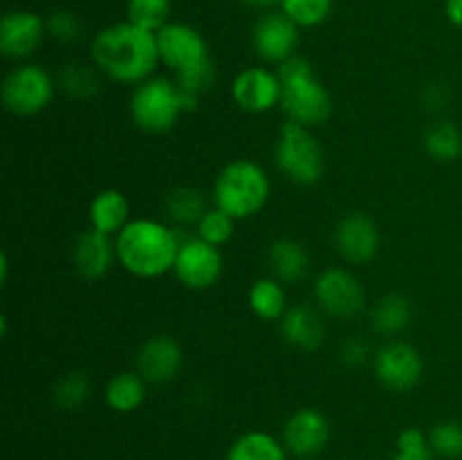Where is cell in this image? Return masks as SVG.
<instances>
[{
  "instance_id": "52a82bcc",
  "label": "cell",
  "mask_w": 462,
  "mask_h": 460,
  "mask_svg": "<svg viewBox=\"0 0 462 460\" xmlns=\"http://www.w3.org/2000/svg\"><path fill=\"white\" fill-rule=\"evenodd\" d=\"M0 93L9 113L30 117L50 106L54 97V81L45 68L36 63H21L5 75Z\"/></svg>"
},
{
  "instance_id": "5b68a950",
  "label": "cell",
  "mask_w": 462,
  "mask_h": 460,
  "mask_svg": "<svg viewBox=\"0 0 462 460\" xmlns=\"http://www.w3.org/2000/svg\"><path fill=\"white\" fill-rule=\"evenodd\" d=\"M197 104V99L188 97L176 81L152 77L135 86L129 108L138 129L147 133H165L183 113L194 111Z\"/></svg>"
},
{
  "instance_id": "9a60e30c",
  "label": "cell",
  "mask_w": 462,
  "mask_h": 460,
  "mask_svg": "<svg viewBox=\"0 0 462 460\" xmlns=\"http://www.w3.org/2000/svg\"><path fill=\"white\" fill-rule=\"evenodd\" d=\"M379 228L364 212H350L334 228V246L350 264H365L379 253Z\"/></svg>"
},
{
  "instance_id": "d6a6232c",
  "label": "cell",
  "mask_w": 462,
  "mask_h": 460,
  "mask_svg": "<svg viewBox=\"0 0 462 460\" xmlns=\"http://www.w3.org/2000/svg\"><path fill=\"white\" fill-rule=\"evenodd\" d=\"M61 86L68 95L72 97H90L97 93L99 81L90 68L86 66H68L61 72Z\"/></svg>"
},
{
  "instance_id": "2e32d148",
  "label": "cell",
  "mask_w": 462,
  "mask_h": 460,
  "mask_svg": "<svg viewBox=\"0 0 462 460\" xmlns=\"http://www.w3.org/2000/svg\"><path fill=\"white\" fill-rule=\"evenodd\" d=\"M183 368V347L176 338L158 334L147 338L135 354V373L147 383H170Z\"/></svg>"
},
{
  "instance_id": "603a6c76",
  "label": "cell",
  "mask_w": 462,
  "mask_h": 460,
  "mask_svg": "<svg viewBox=\"0 0 462 460\" xmlns=\"http://www.w3.org/2000/svg\"><path fill=\"white\" fill-rule=\"evenodd\" d=\"M147 400V382L138 373H117L104 388V401L116 413H134Z\"/></svg>"
},
{
  "instance_id": "5bb4252c",
  "label": "cell",
  "mask_w": 462,
  "mask_h": 460,
  "mask_svg": "<svg viewBox=\"0 0 462 460\" xmlns=\"http://www.w3.org/2000/svg\"><path fill=\"white\" fill-rule=\"evenodd\" d=\"M298 43H300L298 25L282 12L264 14L253 30V45H255L257 57L266 63L280 66L287 59L296 57Z\"/></svg>"
},
{
  "instance_id": "9c48e42d",
  "label": "cell",
  "mask_w": 462,
  "mask_h": 460,
  "mask_svg": "<svg viewBox=\"0 0 462 460\" xmlns=\"http://www.w3.org/2000/svg\"><path fill=\"white\" fill-rule=\"evenodd\" d=\"M171 273L185 289H192V291H206V289L215 287L224 273L221 248L199 237L183 239Z\"/></svg>"
},
{
  "instance_id": "8fae6325",
  "label": "cell",
  "mask_w": 462,
  "mask_h": 460,
  "mask_svg": "<svg viewBox=\"0 0 462 460\" xmlns=\"http://www.w3.org/2000/svg\"><path fill=\"white\" fill-rule=\"evenodd\" d=\"M156 39L161 63L176 75L210 59L206 39L188 23H167L161 32H156Z\"/></svg>"
},
{
  "instance_id": "83f0119b",
  "label": "cell",
  "mask_w": 462,
  "mask_h": 460,
  "mask_svg": "<svg viewBox=\"0 0 462 460\" xmlns=\"http://www.w3.org/2000/svg\"><path fill=\"white\" fill-rule=\"evenodd\" d=\"M171 3L170 0H129L126 3V18L134 25L149 32H161L170 23Z\"/></svg>"
},
{
  "instance_id": "f546056e",
  "label": "cell",
  "mask_w": 462,
  "mask_h": 460,
  "mask_svg": "<svg viewBox=\"0 0 462 460\" xmlns=\"http://www.w3.org/2000/svg\"><path fill=\"white\" fill-rule=\"evenodd\" d=\"M90 395V379L86 373H68L57 382L52 391V400L59 409L75 410L86 404Z\"/></svg>"
},
{
  "instance_id": "d6986e66",
  "label": "cell",
  "mask_w": 462,
  "mask_h": 460,
  "mask_svg": "<svg viewBox=\"0 0 462 460\" xmlns=\"http://www.w3.org/2000/svg\"><path fill=\"white\" fill-rule=\"evenodd\" d=\"M280 329L289 345L302 352H316L325 343V323L320 314L311 307H289L280 320Z\"/></svg>"
},
{
  "instance_id": "8d00e7d4",
  "label": "cell",
  "mask_w": 462,
  "mask_h": 460,
  "mask_svg": "<svg viewBox=\"0 0 462 460\" xmlns=\"http://www.w3.org/2000/svg\"><path fill=\"white\" fill-rule=\"evenodd\" d=\"M391 460H433V451H395Z\"/></svg>"
},
{
  "instance_id": "f35d334b",
  "label": "cell",
  "mask_w": 462,
  "mask_h": 460,
  "mask_svg": "<svg viewBox=\"0 0 462 460\" xmlns=\"http://www.w3.org/2000/svg\"><path fill=\"white\" fill-rule=\"evenodd\" d=\"M7 253H3V255H0V282H7Z\"/></svg>"
},
{
  "instance_id": "cb8c5ba5",
  "label": "cell",
  "mask_w": 462,
  "mask_h": 460,
  "mask_svg": "<svg viewBox=\"0 0 462 460\" xmlns=\"http://www.w3.org/2000/svg\"><path fill=\"white\" fill-rule=\"evenodd\" d=\"M248 305H251L253 314L262 320H282L287 314V289L280 280L273 275L269 278H260L253 282L248 289Z\"/></svg>"
},
{
  "instance_id": "74e56055",
  "label": "cell",
  "mask_w": 462,
  "mask_h": 460,
  "mask_svg": "<svg viewBox=\"0 0 462 460\" xmlns=\"http://www.w3.org/2000/svg\"><path fill=\"white\" fill-rule=\"evenodd\" d=\"M246 5H251V7H257V9H266V7H273V5H278L280 0H244Z\"/></svg>"
},
{
  "instance_id": "ffe728a7",
  "label": "cell",
  "mask_w": 462,
  "mask_h": 460,
  "mask_svg": "<svg viewBox=\"0 0 462 460\" xmlns=\"http://www.w3.org/2000/svg\"><path fill=\"white\" fill-rule=\"evenodd\" d=\"M90 228L99 230V233L113 235L120 233L126 224L131 221V203L122 189L108 188L102 189L93 197L88 207Z\"/></svg>"
},
{
  "instance_id": "7402d4cb",
  "label": "cell",
  "mask_w": 462,
  "mask_h": 460,
  "mask_svg": "<svg viewBox=\"0 0 462 460\" xmlns=\"http://www.w3.org/2000/svg\"><path fill=\"white\" fill-rule=\"evenodd\" d=\"M411 320H413V305L402 293H388L382 300L374 302L370 311V325L374 334H382V336H397L409 327Z\"/></svg>"
},
{
  "instance_id": "4316f807",
  "label": "cell",
  "mask_w": 462,
  "mask_h": 460,
  "mask_svg": "<svg viewBox=\"0 0 462 460\" xmlns=\"http://www.w3.org/2000/svg\"><path fill=\"white\" fill-rule=\"evenodd\" d=\"M424 149L440 162H451L462 156V133L454 122H438L424 135Z\"/></svg>"
},
{
  "instance_id": "7a4b0ae2",
  "label": "cell",
  "mask_w": 462,
  "mask_h": 460,
  "mask_svg": "<svg viewBox=\"0 0 462 460\" xmlns=\"http://www.w3.org/2000/svg\"><path fill=\"white\" fill-rule=\"evenodd\" d=\"M180 235L158 219H131L116 235L117 262L126 273L143 280L171 273L180 251Z\"/></svg>"
},
{
  "instance_id": "484cf974",
  "label": "cell",
  "mask_w": 462,
  "mask_h": 460,
  "mask_svg": "<svg viewBox=\"0 0 462 460\" xmlns=\"http://www.w3.org/2000/svg\"><path fill=\"white\" fill-rule=\"evenodd\" d=\"M165 210H167V216H170L174 224L197 225L199 221H201V216L208 212V207L199 189L176 188L167 194Z\"/></svg>"
},
{
  "instance_id": "d4e9b609",
  "label": "cell",
  "mask_w": 462,
  "mask_h": 460,
  "mask_svg": "<svg viewBox=\"0 0 462 460\" xmlns=\"http://www.w3.org/2000/svg\"><path fill=\"white\" fill-rule=\"evenodd\" d=\"M282 440L266 431H248L230 445L226 460H287Z\"/></svg>"
},
{
  "instance_id": "e0dca14e",
  "label": "cell",
  "mask_w": 462,
  "mask_h": 460,
  "mask_svg": "<svg viewBox=\"0 0 462 460\" xmlns=\"http://www.w3.org/2000/svg\"><path fill=\"white\" fill-rule=\"evenodd\" d=\"M45 32L48 27L39 14L25 9L5 14L0 21V52L14 61L27 59L41 45Z\"/></svg>"
},
{
  "instance_id": "e575fe53",
  "label": "cell",
  "mask_w": 462,
  "mask_h": 460,
  "mask_svg": "<svg viewBox=\"0 0 462 460\" xmlns=\"http://www.w3.org/2000/svg\"><path fill=\"white\" fill-rule=\"evenodd\" d=\"M370 356L373 354H370L368 343H364L361 338H350V341H346L341 345V361L346 365H352V368L364 365Z\"/></svg>"
},
{
  "instance_id": "7c38bea8",
  "label": "cell",
  "mask_w": 462,
  "mask_h": 460,
  "mask_svg": "<svg viewBox=\"0 0 462 460\" xmlns=\"http://www.w3.org/2000/svg\"><path fill=\"white\" fill-rule=\"evenodd\" d=\"M230 95H233L235 104L242 111L260 115V113H269L275 108L282 99V81H280L278 72L269 70V68H244L237 77H235L233 86H230Z\"/></svg>"
},
{
  "instance_id": "3957f363",
  "label": "cell",
  "mask_w": 462,
  "mask_h": 460,
  "mask_svg": "<svg viewBox=\"0 0 462 460\" xmlns=\"http://www.w3.org/2000/svg\"><path fill=\"white\" fill-rule=\"evenodd\" d=\"M280 81H282V99L280 106L287 113L289 120L302 126L323 124L332 115V95L325 88L323 81L314 75L311 63L302 57H291L278 66Z\"/></svg>"
},
{
  "instance_id": "d590c367",
  "label": "cell",
  "mask_w": 462,
  "mask_h": 460,
  "mask_svg": "<svg viewBox=\"0 0 462 460\" xmlns=\"http://www.w3.org/2000/svg\"><path fill=\"white\" fill-rule=\"evenodd\" d=\"M445 14L456 27H462V0H447Z\"/></svg>"
},
{
  "instance_id": "f1b7e54d",
  "label": "cell",
  "mask_w": 462,
  "mask_h": 460,
  "mask_svg": "<svg viewBox=\"0 0 462 460\" xmlns=\"http://www.w3.org/2000/svg\"><path fill=\"white\" fill-rule=\"evenodd\" d=\"M334 0H280L284 16L291 18L298 27H316L328 21Z\"/></svg>"
},
{
  "instance_id": "30bf717a",
  "label": "cell",
  "mask_w": 462,
  "mask_h": 460,
  "mask_svg": "<svg viewBox=\"0 0 462 460\" xmlns=\"http://www.w3.org/2000/svg\"><path fill=\"white\" fill-rule=\"evenodd\" d=\"M373 368L382 386L395 392H409L420 383L424 363L411 343L388 341L373 354Z\"/></svg>"
},
{
  "instance_id": "836d02e7",
  "label": "cell",
  "mask_w": 462,
  "mask_h": 460,
  "mask_svg": "<svg viewBox=\"0 0 462 460\" xmlns=\"http://www.w3.org/2000/svg\"><path fill=\"white\" fill-rule=\"evenodd\" d=\"M45 27H48V34H52L61 43H70V41H77L81 36L79 18L70 12H54L45 21Z\"/></svg>"
},
{
  "instance_id": "4fadbf2b",
  "label": "cell",
  "mask_w": 462,
  "mask_h": 460,
  "mask_svg": "<svg viewBox=\"0 0 462 460\" xmlns=\"http://www.w3.org/2000/svg\"><path fill=\"white\" fill-rule=\"evenodd\" d=\"M332 428L319 409H298L282 427V442L296 458H316L328 446Z\"/></svg>"
},
{
  "instance_id": "ba28073f",
  "label": "cell",
  "mask_w": 462,
  "mask_h": 460,
  "mask_svg": "<svg viewBox=\"0 0 462 460\" xmlns=\"http://www.w3.org/2000/svg\"><path fill=\"white\" fill-rule=\"evenodd\" d=\"M314 298L320 311L337 320H352L365 309V289L361 280L352 271L338 266L325 269L316 278Z\"/></svg>"
},
{
  "instance_id": "1f68e13d",
  "label": "cell",
  "mask_w": 462,
  "mask_h": 460,
  "mask_svg": "<svg viewBox=\"0 0 462 460\" xmlns=\"http://www.w3.org/2000/svg\"><path fill=\"white\" fill-rule=\"evenodd\" d=\"M429 445L442 458H462V422L447 419L429 431Z\"/></svg>"
},
{
  "instance_id": "6da1fadb",
  "label": "cell",
  "mask_w": 462,
  "mask_h": 460,
  "mask_svg": "<svg viewBox=\"0 0 462 460\" xmlns=\"http://www.w3.org/2000/svg\"><path fill=\"white\" fill-rule=\"evenodd\" d=\"M90 57L113 81L134 86L152 79L161 63L156 34L129 21L99 30L90 45Z\"/></svg>"
},
{
  "instance_id": "277c9868",
  "label": "cell",
  "mask_w": 462,
  "mask_h": 460,
  "mask_svg": "<svg viewBox=\"0 0 462 460\" xmlns=\"http://www.w3.org/2000/svg\"><path fill=\"white\" fill-rule=\"evenodd\" d=\"M215 207L228 212L235 221L262 212L271 198V179L253 161H233L219 171L212 188Z\"/></svg>"
},
{
  "instance_id": "44dd1931",
  "label": "cell",
  "mask_w": 462,
  "mask_h": 460,
  "mask_svg": "<svg viewBox=\"0 0 462 460\" xmlns=\"http://www.w3.org/2000/svg\"><path fill=\"white\" fill-rule=\"evenodd\" d=\"M269 269L282 284H298L310 271V253L296 239H278L269 246Z\"/></svg>"
},
{
  "instance_id": "ac0fdd59",
  "label": "cell",
  "mask_w": 462,
  "mask_h": 460,
  "mask_svg": "<svg viewBox=\"0 0 462 460\" xmlns=\"http://www.w3.org/2000/svg\"><path fill=\"white\" fill-rule=\"evenodd\" d=\"M117 260L116 239L99 230L88 228L77 237L72 246V264L84 280H102Z\"/></svg>"
},
{
  "instance_id": "4dcf8cb0",
  "label": "cell",
  "mask_w": 462,
  "mask_h": 460,
  "mask_svg": "<svg viewBox=\"0 0 462 460\" xmlns=\"http://www.w3.org/2000/svg\"><path fill=\"white\" fill-rule=\"evenodd\" d=\"M235 235V219L228 212L219 210V207H208L206 215L197 224V237L203 242L212 244V246L221 248L228 244Z\"/></svg>"
},
{
  "instance_id": "8992f818",
  "label": "cell",
  "mask_w": 462,
  "mask_h": 460,
  "mask_svg": "<svg viewBox=\"0 0 462 460\" xmlns=\"http://www.w3.org/2000/svg\"><path fill=\"white\" fill-rule=\"evenodd\" d=\"M275 165L296 185H314L325 174V152L310 126L287 120L280 126Z\"/></svg>"
}]
</instances>
